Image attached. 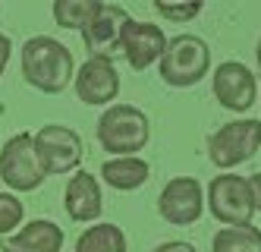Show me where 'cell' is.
I'll list each match as a JSON object with an SVG mask.
<instances>
[{"label": "cell", "mask_w": 261, "mask_h": 252, "mask_svg": "<svg viewBox=\"0 0 261 252\" xmlns=\"http://www.w3.org/2000/svg\"><path fill=\"white\" fill-rule=\"evenodd\" d=\"M126 249L129 243H126L123 227L110 224V221H95L76 240V252H126Z\"/></svg>", "instance_id": "cell-16"}, {"label": "cell", "mask_w": 261, "mask_h": 252, "mask_svg": "<svg viewBox=\"0 0 261 252\" xmlns=\"http://www.w3.org/2000/svg\"><path fill=\"white\" fill-rule=\"evenodd\" d=\"M167 48V35L161 26L154 22H142V19H129L123 29V41H120V54L126 57V63L133 70H148L151 63L161 60V54Z\"/></svg>", "instance_id": "cell-12"}, {"label": "cell", "mask_w": 261, "mask_h": 252, "mask_svg": "<svg viewBox=\"0 0 261 252\" xmlns=\"http://www.w3.org/2000/svg\"><path fill=\"white\" fill-rule=\"evenodd\" d=\"M98 145L107 154H136L151 139V123H148L145 110L133 104H107V110L98 120Z\"/></svg>", "instance_id": "cell-3"}, {"label": "cell", "mask_w": 261, "mask_h": 252, "mask_svg": "<svg viewBox=\"0 0 261 252\" xmlns=\"http://www.w3.org/2000/svg\"><path fill=\"white\" fill-rule=\"evenodd\" d=\"M44 167L35 151V139L29 132H16L0 148V180L13 192H35L44 183Z\"/></svg>", "instance_id": "cell-7"}, {"label": "cell", "mask_w": 261, "mask_h": 252, "mask_svg": "<svg viewBox=\"0 0 261 252\" xmlns=\"http://www.w3.org/2000/svg\"><path fill=\"white\" fill-rule=\"evenodd\" d=\"M10 57H13V38L0 32V76L7 73V66H10Z\"/></svg>", "instance_id": "cell-21"}, {"label": "cell", "mask_w": 261, "mask_h": 252, "mask_svg": "<svg viewBox=\"0 0 261 252\" xmlns=\"http://www.w3.org/2000/svg\"><path fill=\"white\" fill-rule=\"evenodd\" d=\"M63 208L76 224H95L101 221L104 211V196H101V183L91 170H76V177L66 180L63 189Z\"/></svg>", "instance_id": "cell-13"}, {"label": "cell", "mask_w": 261, "mask_h": 252, "mask_svg": "<svg viewBox=\"0 0 261 252\" xmlns=\"http://www.w3.org/2000/svg\"><path fill=\"white\" fill-rule=\"evenodd\" d=\"M258 104H261V98H258Z\"/></svg>", "instance_id": "cell-26"}, {"label": "cell", "mask_w": 261, "mask_h": 252, "mask_svg": "<svg viewBox=\"0 0 261 252\" xmlns=\"http://www.w3.org/2000/svg\"><path fill=\"white\" fill-rule=\"evenodd\" d=\"M249 183H252V192H255V211H261V170L252 173Z\"/></svg>", "instance_id": "cell-23"}, {"label": "cell", "mask_w": 261, "mask_h": 252, "mask_svg": "<svg viewBox=\"0 0 261 252\" xmlns=\"http://www.w3.org/2000/svg\"><path fill=\"white\" fill-rule=\"evenodd\" d=\"M25 205L19 202L16 192H0V237H10L22 227Z\"/></svg>", "instance_id": "cell-20"}, {"label": "cell", "mask_w": 261, "mask_h": 252, "mask_svg": "<svg viewBox=\"0 0 261 252\" xmlns=\"http://www.w3.org/2000/svg\"><path fill=\"white\" fill-rule=\"evenodd\" d=\"M261 148V120L239 117L208 135V158L220 170H233L252 161Z\"/></svg>", "instance_id": "cell-5"}, {"label": "cell", "mask_w": 261, "mask_h": 252, "mask_svg": "<svg viewBox=\"0 0 261 252\" xmlns=\"http://www.w3.org/2000/svg\"><path fill=\"white\" fill-rule=\"evenodd\" d=\"M255 60H258V70H261V38H258V48H255Z\"/></svg>", "instance_id": "cell-24"}, {"label": "cell", "mask_w": 261, "mask_h": 252, "mask_svg": "<svg viewBox=\"0 0 261 252\" xmlns=\"http://www.w3.org/2000/svg\"><path fill=\"white\" fill-rule=\"evenodd\" d=\"M158 215L173 227H189L204 215V186L195 177L167 180L158 196Z\"/></svg>", "instance_id": "cell-8"}, {"label": "cell", "mask_w": 261, "mask_h": 252, "mask_svg": "<svg viewBox=\"0 0 261 252\" xmlns=\"http://www.w3.org/2000/svg\"><path fill=\"white\" fill-rule=\"evenodd\" d=\"M35 139V151H38V161L44 167L47 177H63V173H76L82 158H85V145L82 135L69 126L60 123H47L32 135Z\"/></svg>", "instance_id": "cell-6"}, {"label": "cell", "mask_w": 261, "mask_h": 252, "mask_svg": "<svg viewBox=\"0 0 261 252\" xmlns=\"http://www.w3.org/2000/svg\"><path fill=\"white\" fill-rule=\"evenodd\" d=\"M63 230L60 224H54L47 218H35V221H25L16 234H10L4 240V246H13V249H22V252H63Z\"/></svg>", "instance_id": "cell-14"}, {"label": "cell", "mask_w": 261, "mask_h": 252, "mask_svg": "<svg viewBox=\"0 0 261 252\" xmlns=\"http://www.w3.org/2000/svg\"><path fill=\"white\" fill-rule=\"evenodd\" d=\"M101 10V0H54L50 13H54V22L60 29H72V32H82L95 13Z\"/></svg>", "instance_id": "cell-18"}, {"label": "cell", "mask_w": 261, "mask_h": 252, "mask_svg": "<svg viewBox=\"0 0 261 252\" xmlns=\"http://www.w3.org/2000/svg\"><path fill=\"white\" fill-rule=\"evenodd\" d=\"M158 73L170 88H192L211 73V48L198 35H176L167 41Z\"/></svg>", "instance_id": "cell-2"}, {"label": "cell", "mask_w": 261, "mask_h": 252, "mask_svg": "<svg viewBox=\"0 0 261 252\" xmlns=\"http://www.w3.org/2000/svg\"><path fill=\"white\" fill-rule=\"evenodd\" d=\"M72 51L50 35H35L22 44V79L44 95H60L72 85Z\"/></svg>", "instance_id": "cell-1"}, {"label": "cell", "mask_w": 261, "mask_h": 252, "mask_svg": "<svg viewBox=\"0 0 261 252\" xmlns=\"http://www.w3.org/2000/svg\"><path fill=\"white\" fill-rule=\"evenodd\" d=\"M204 208L211 211V218L227 224H252L255 215V192L249 177L223 170L220 177H214L204 189Z\"/></svg>", "instance_id": "cell-4"}, {"label": "cell", "mask_w": 261, "mask_h": 252, "mask_svg": "<svg viewBox=\"0 0 261 252\" xmlns=\"http://www.w3.org/2000/svg\"><path fill=\"white\" fill-rule=\"evenodd\" d=\"M4 252H22V249H13V246H4Z\"/></svg>", "instance_id": "cell-25"}, {"label": "cell", "mask_w": 261, "mask_h": 252, "mask_svg": "<svg viewBox=\"0 0 261 252\" xmlns=\"http://www.w3.org/2000/svg\"><path fill=\"white\" fill-rule=\"evenodd\" d=\"M154 10L167 22H192L204 10V0H154Z\"/></svg>", "instance_id": "cell-19"}, {"label": "cell", "mask_w": 261, "mask_h": 252, "mask_svg": "<svg viewBox=\"0 0 261 252\" xmlns=\"http://www.w3.org/2000/svg\"><path fill=\"white\" fill-rule=\"evenodd\" d=\"M129 16L123 7L117 4H101V10L95 13V19L82 29V44L88 51V57H107L114 60L120 54V41H123V29L129 22Z\"/></svg>", "instance_id": "cell-11"}, {"label": "cell", "mask_w": 261, "mask_h": 252, "mask_svg": "<svg viewBox=\"0 0 261 252\" xmlns=\"http://www.w3.org/2000/svg\"><path fill=\"white\" fill-rule=\"evenodd\" d=\"M72 82H76V98L91 107H104L110 101H117L120 95V73L114 60H107V57H88L76 70Z\"/></svg>", "instance_id": "cell-10"}, {"label": "cell", "mask_w": 261, "mask_h": 252, "mask_svg": "<svg viewBox=\"0 0 261 252\" xmlns=\"http://www.w3.org/2000/svg\"><path fill=\"white\" fill-rule=\"evenodd\" d=\"M148 177H151V164L139 154H117V158L101 164V180L117 192H133L145 186Z\"/></svg>", "instance_id": "cell-15"}, {"label": "cell", "mask_w": 261, "mask_h": 252, "mask_svg": "<svg viewBox=\"0 0 261 252\" xmlns=\"http://www.w3.org/2000/svg\"><path fill=\"white\" fill-rule=\"evenodd\" d=\"M211 88H214L217 104L227 110H236V113L252 110V104L258 101L255 73L239 60H223L211 76Z\"/></svg>", "instance_id": "cell-9"}, {"label": "cell", "mask_w": 261, "mask_h": 252, "mask_svg": "<svg viewBox=\"0 0 261 252\" xmlns=\"http://www.w3.org/2000/svg\"><path fill=\"white\" fill-rule=\"evenodd\" d=\"M211 252H261V230L252 224H227L214 234Z\"/></svg>", "instance_id": "cell-17"}, {"label": "cell", "mask_w": 261, "mask_h": 252, "mask_svg": "<svg viewBox=\"0 0 261 252\" xmlns=\"http://www.w3.org/2000/svg\"><path fill=\"white\" fill-rule=\"evenodd\" d=\"M151 252H198V249L192 243H186V240H167V243L154 246Z\"/></svg>", "instance_id": "cell-22"}]
</instances>
